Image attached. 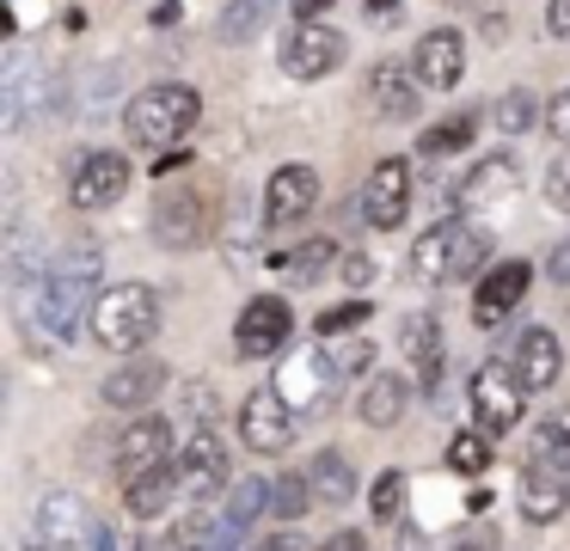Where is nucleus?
<instances>
[{"mask_svg": "<svg viewBox=\"0 0 570 551\" xmlns=\"http://www.w3.org/2000/svg\"><path fill=\"white\" fill-rule=\"evenodd\" d=\"M99 269H105L99 245H92V239H68L62 252L50 257L43 282H38V288H31L19 306H26L31 325L50 331L56 343L80 337V325L92 318V301H99Z\"/></svg>", "mask_w": 570, "mask_h": 551, "instance_id": "1", "label": "nucleus"}, {"mask_svg": "<svg viewBox=\"0 0 570 551\" xmlns=\"http://www.w3.org/2000/svg\"><path fill=\"white\" fill-rule=\"evenodd\" d=\"M160 331V294L148 282H117L92 301V318H87V337L111 355H136L148 350V337Z\"/></svg>", "mask_w": 570, "mask_h": 551, "instance_id": "2", "label": "nucleus"}, {"mask_svg": "<svg viewBox=\"0 0 570 551\" xmlns=\"http://www.w3.org/2000/svg\"><path fill=\"white\" fill-rule=\"evenodd\" d=\"M484 257H491V233H479L472 220H454V215H442L411 245V269L423 282H466L484 269Z\"/></svg>", "mask_w": 570, "mask_h": 551, "instance_id": "3", "label": "nucleus"}, {"mask_svg": "<svg viewBox=\"0 0 570 551\" xmlns=\"http://www.w3.org/2000/svg\"><path fill=\"white\" fill-rule=\"evenodd\" d=\"M203 117V92L197 86H178V80H160V86H141L124 110V129L136 135L141 147H173L197 129Z\"/></svg>", "mask_w": 570, "mask_h": 551, "instance_id": "4", "label": "nucleus"}, {"mask_svg": "<svg viewBox=\"0 0 570 551\" xmlns=\"http://www.w3.org/2000/svg\"><path fill=\"white\" fill-rule=\"evenodd\" d=\"M50 98H56L50 68H43L31 49H13V56H7V68H0V122L19 135L31 117H38V110H50Z\"/></svg>", "mask_w": 570, "mask_h": 551, "instance_id": "5", "label": "nucleus"}, {"mask_svg": "<svg viewBox=\"0 0 570 551\" xmlns=\"http://www.w3.org/2000/svg\"><path fill=\"white\" fill-rule=\"evenodd\" d=\"M276 61H283L288 80H325V73L344 61V37L320 19H295L283 37V49H276Z\"/></svg>", "mask_w": 570, "mask_h": 551, "instance_id": "6", "label": "nucleus"}, {"mask_svg": "<svg viewBox=\"0 0 570 551\" xmlns=\"http://www.w3.org/2000/svg\"><path fill=\"white\" fill-rule=\"evenodd\" d=\"M295 404L283 399V386H252L246 404H239V435H246L252 453H283L295 441Z\"/></svg>", "mask_w": 570, "mask_h": 551, "instance_id": "7", "label": "nucleus"}, {"mask_svg": "<svg viewBox=\"0 0 570 551\" xmlns=\"http://www.w3.org/2000/svg\"><path fill=\"white\" fill-rule=\"evenodd\" d=\"M521 404H528V386L515 380V367H497L484 362L472 374V416H479L484 435H509L521 423Z\"/></svg>", "mask_w": 570, "mask_h": 551, "instance_id": "8", "label": "nucleus"}, {"mask_svg": "<svg viewBox=\"0 0 570 551\" xmlns=\"http://www.w3.org/2000/svg\"><path fill=\"white\" fill-rule=\"evenodd\" d=\"M337 362H332V350L325 343H313V350H295L283 362V374H276V386H283V399L295 404V411H320V404H332V392H337Z\"/></svg>", "mask_w": 570, "mask_h": 551, "instance_id": "9", "label": "nucleus"}, {"mask_svg": "<svg viewBox=\"0 0 570 551\" xmlns=\"http://www.w3.org/2000/svg\"><path fill=\"white\" fill-rule=\"evenodd\" d=\"M405 215H411V166L405 159H381L362 184V220L374 233H393L405 227Z\"/></svg>", "mask_w": 570, "mask_h": 551, "instance_id": "10", "label": "nucleus"}, {"mask_svg": "<svg viewBox=\"0 0 570 551\" xmlns=\"http://www.w3.org/2000/svg\"><path fill=\"white\" fill-rule=\"evenodd\" d=\"M295 337V313H288V301L283 294H258V301H246V313H239V325H234V350L246 355H276L283 343Z\"/></svg>", "mask_w": 570, "mask_h": 551, "instance_id": "11", "label": "nucleus"}, {"mask_svg": "<svg viewBox=\"0 0 570 551\" xmlns=\"http://www.w3.org/2000/svg\"><path fill=\"white\" fill-rule=\"evenodd\" d=\"M124 190H129V159H124V154H111V147H99V154H87V159L75 166L68 203H75L80 215H92V208H111Z\"/></svg>", "mask_w": 570, "mask_h": 551, "instance_id": "12", "label": "nucleus"}, {"mask_svg": "<svg viewBox=\"0 0 570 551\" xmlns=\"http://www.w3.org/2000/svg\"><path fill=\"white\" fill-rule=\"evenodd\" d=\"M528 282H533V264H521V257H509V264H491V276H484L479 288H472V318H479L484 331L503 325V318L521 306Z\"/></svg>", "mask_w": 570, "mask_h": 551, "instance_id": "13", "label": "nucleus"}, {"mask_svg": "<svg viewBox=\"0 0 570 551\" xmlns=\"http://www.w3.org/2000/svg\"><path fill=\"white\" fill-rule=\"evenodd\" d=\"M399 350H405V362H411V380H417L423 392H442L448 343H442V325H435L430 313H411L405 325H399Z\"/></svg>", "mask_w": 570, "mask_h": 551, "instance_id": "14", "label": "nucleus"}, {"mask_svg": "<svg viewBox=\"0 0 570 551\" xmlns=\"http://www.w3.org/2000/svg\"><path fill=\"white\" fill-rule=\"evenodd\" d=\"M313 203H320V171L283 166L271 178V190H264V220H271V227H295L301 215H313Z\"/></svg>", "mask_w": 570, "mask_h": 551, "instance_id": "15", "label": "nucleus"}, {"mask_svg": "<svg viewBox=\"0 0 570 551\" xmlns=\"http://www.w3.org/2000/svg\"><path fill=\"white\" fill-rule=\"evenodd\" d=\"M178 478H185L190 496H215V490H227V447L215 429H197V435L185 441V453H178Z\"/></svg>", "mask_w": 570, "mask_h": 551, "instance_id": "16", "label": "nucleus"}, {"mask_svg": "<svg viewBox=\"0 0 570 551\" xmlns=\"http://www.w3.org/2000/svg\"><path fill=\"white\" fill-rule=\"evenodd\" d=\"M166 380H173V367H166V362L136 355V362H124L111 380H105V404H117V411H148V404L166 392Z\"/></svg>", "mask_w": 570, "mask_h": 551, "instance_id": "17", "label": "nucleus"}, {"mask_svg": "<svg viewBox=\"0 0 570 551\" xmlns=\"http://www.w3.org/2000/svg\"><path fill=\"white\" fill-rule=\"evenodd\" d=\"M92 509H87V496H75V490H50V496L38 502V533L50 539L56 551H68V545H80V539H92Z\"/></svg>", "mask_w": 570, "mask_h": 551, "instance_id": "18", "label": "nucleus"}, {"mask_svg": "<svg viewBox=\"0 0 570 551\" xmlns=\"http://www.w3.org/2000/svg\"><path fill=\"white\" fill-rule=\"evenodd\" d=\"M411 73H417V86H435V92H448V86H460V73H466V43H460V31H430L417 43V56H411Z\"/></svg>", "mask_w": 570, "mask_h": 551, "instance_id": "19", "label": "nucleus"}, {"mask_svg": "<svg viewBox=\"0 0 570 551\" xmlns=\"http://www.w3.org/2000/svg\"><path fill=\"white\" fill-rule=\"evenodd\" d=\"M521 514H528L533 527H546V521H558V514L570 509V484H564V465H552V460H533L528 472H521Z\"/></svg>", "mask_w": 570, "mask_h": 551, "instance_id": "20", "label": "nucleus"}, {"mask_svg": "<svg viewBox=\"0 0 570 551\" xmlns=\"http://www.w3.org/2000/svg\"><path fill=\"white\" fill-rule=\"evenodd\" d=\"M166 447H173V423L166 416H136V423L117 435V472L124 478H136V472H148V465H160L166 460Z\"/></svg>", "mask_w": 570, "mask_h": 551, "instance_id": "21", "label": "nucleus"}, {"mask_svg": "<svg viewBox=\"0 0 570 551\" xmlns=\"http://www.w3.org/2000/svg\"><path fill=\"white\" fill-rule=\"evenodd\" d=\"M558 374H564V350H558V337L546 325H528L521 343H515V380L528 392H546V386H558Z\"/></svg>", "mask_w": 570, "mask_h": 551, "instance_id": "22", "label": "nucleus"}, {"mask_svg": "<svg viewBox=\"0 0 570 551\" xmlns=\"http://www.w3.org/2000/svg\"><path fill=\"white\" fill-rule=\"evenodd\" d=\"M515 184H521V171H515V159H479V166L466 171V178L454 184V196L448 203L454 208H479V203H503V196H515Z\"/></svg>", "mask_w": 570, "mask_h": 551, "instance_id": "23", "label": "nucleus"}, {"mask_svg": "<svg viewBox=\"0 0 570 551\" xmlns=\"http://www.w3.org/2000/svg\"><path fill=\"white\" fill-rule=\"evenodd\" d=\"M154 233H160V245H173V252L197 245L203 239V203H197V190H166L160 196V215H154Z\"/></svg>", "mask_w": 570, "mask_h": 551, "instance_id": "24", "label": "nucleus"}, {"mask_svg": "<svg viewBox=\"0 0 570 551\" xmlns=\"http://www.w3.org/2000/svg\"><path fill=\"white\" fill-rule=\"evenodd\" d=\"M178 484H185V478H178L173 472V465H148V472H136V478H129V490H124V496H129V514H136V521H154V514H160L166 509V502H173V490Z\"/></svg>", "mask_w": 570, "mask_h": 551, "instance_id": "25", "label": "nucleus"}, {"mask_svg": "<svg viewBox=\"0 0 570 551\" xmlns=\"http://www.w3.org/2000/svg\"><path fill=\"white\" fill-rule=\"evenodd\" d=\"M405 411H411V380H399V374L368 380V392H362V423H368V429H393Z\"/></svg>", "mask_w": 570, "mask_h": 551, "instance_id": "26", "label": "nucleus"}, {"mask_svg": "<svg viewBox=\"0 0 570 551\" xmlns=\"http://www.w3.org/2000/svg\"><path fill=\"white\" fill-rule=\"evenodd\" d=\"M368 86H374V110H381V117H411V110H417V86H411V73L399 68V61H381V68L368 73Z\"/></svg>", "mask_w": 570, "mask_h": 551, "instance_id": "27", "label": "nucleus"}, {"mask_svg": "<svg viewBox=\"0 0 570 551\" xmlns=\"http://www.w3.org/2000/svg\"><path fill=\"white\" fill-rule=\"evenodd\" d=\"M307 478H313V490H320V502H332V509H344V502L356 496V472H350V460L337 447H325L320 460L307 465Z\"/></svg>", "mask_w": 570, "mask_h": 551, "instance_id": "28", "label": "nucleus"}, {"mask_svg": "<svg viewBox=\"0 0 570 551\" xmlns=\"http://www.w3.org/2000/svg\"><path fill=\"white\" fill-rule=\"evenodd\" d=\"M271 12H276V0H227L222 19H215V37L222 43H246V37H258L271 24Z\"/></svg>", "mask_w": 570, "mask_h": 551, "instance_id": "29", "label": "nucleus"}, {"mask_svg": "<svg viewBox=\"0 0 570 551\" xmlns=\"http://www.w3.org/2000/svg\"><path fill=\"white\" fill-rule=\"evenodd\" d=\"M313 502H320V490H313L307 472H283L271 484V514H276V521H288V527H301V514H307Z\"/></svg>", "mask_w": 570, "mask_h": 551, "instance_id": "30", "label": "nucleus"}, {"mask_svg": "<svg viewBox=\"0 0 570 551\" xmlns=\"http://www.w3.org/2000/svg\"><path fill=\"white\" fill-rule=\"evenodd\" d=\"M533 117H540V105H533L528 86H509V92L491 105V129H497V135H528Z\"/></svg>", "mask_w": 570, "mask_h": 551, "instance_id": "31", "label": "nucleus"}, {"mask_svg": "<svg viewBox=\"0 0 570 551\" xmlns=\"http://www.w3.org/2000/svg\"><path fill=\"white\" fill-rule=\"evenodd\" d=\"M491 441L497 435H484V429H460V435L448 441V465H454L460 478H479L484 465H491Z\"/></svg>", "mask_w": 570, "mask_h": 551, "instance_id": "32", "label": "nucleus"}, {"mask_svg": "<svg viewBox=\"0 0 570 551\" xmlns=\"http://www.w3.org/2000/svg\"><path fill=\"white\" fill-rule=\"evenodd\" d=\"M325 264H337V239H307V245H295V252L283 257V269H288V282H320V269Z\"/></svg>", "mask_w": 570, "mask_h": 551, "instance_id": "33", "label": "nucleus"}, {"mask_svg": "<svg viewBox=\"0 0 570 551\" xmlns=\"http://www.w3.org/2000/svg\"><path fill=\"white\" fill-rule=\"evenodd\" d=\"M264 509H271V484H264V478H239V484H227V521L234 527H252Z\"/></svg>", "mask_w": 570, "mask_h": 551, "instance_id": "34", "label": "nucleus"}, {"mask_svg": "<svg viewBox=\"0 0 570 551\" xmlns=\"http://www.w3.org/2000/svg\"><path fill=\"white\" fill-rule=\"evenodd\" d=\"M227 527H234V521H227V514H222V521H215V514H203V509H190V514H185V521H178V533H173V545H178V551H209V545H215V539H222V533H227Z\"/></svg>", "mask_w": 570, "mask_h": 551, "instance_id": "35", "label": "nucleus"}, {"mask_svg": "<svg viewBox=\"0 0 570 551\" xmlns=\"http://www.w3.org/2000/svg\"><path fill=\"white\" fill-rule=\"evenodd\" d=\"M533 460L570 465V404H564V411H552V416L540 423V435H533Z\"/></svg>", "mask_w": 570, "mask_h": 551, "instance_id": "36", "label": "nucleus"}, {"mask_svg": "<svg viewBox=\"0 0 570 551\" xmlns=\"http://www.w3.org/2000/svg\"><path fill=\"white\" fill-rule=\"evenodd\" d=\"M405 472H381V478H374V521H381V527H399V521H405Z\"/></svg>", "mask_w": 570, "mask_h": 551, "instance_id": "37", "label": "nucleus"}, {"mask_svg": "<svg viewBox=\"0 0 570 551\" xmlns=\"http://www.w3.org/2000/svg\"><path fill=\"white\" fill-rule=\"evenodd\" d=\"M466 141H472V117H448V122H435L430 135H417V154L442 159V154H460Z\"/></svg>", "mask_w": 570, "mask_h": 551, "instance_id": "38", "label": "nucleus"}, {"mask_svg": "<svg viewBox=\"0 0 570 551\" xmlns=\"http://www.w3.org/2000/svg\"><path fill=\"white\" fill-rule=\"evenodd\" d=\"M325 350H332V362H337V374H368L374 367V343L368 337H325Z\"/></svg>", "mask_w": 570, "mask_h": 551, "instance_id": "39", "label": "nucleus"}, {"mask_svg": "<svg viewBox=\"0 0 570 551\" xmlns=\"http://www.w3.org/2000/svg\"><path fill=\"white\" fill-rule=\"evenodd\" d=\"M368 325V301H344L332 306V313H320V337H344V331Z\"/></svg>", "mask_w": 570, "mask_h": 551, "instance_id": "40", "label": "nucleus"}, {"mask_svg": "<svg viewBox=\"0 0 570 551\" xmlns=\"http://www.w3.org/2000/svg\"><path fill=\"white\" fill-rule=\"evenodd\" d=\"M546 203L570 215V154H564V159H552V171H546Z\"/></svg>", "mask_w": 570, "mask_h": 551, "instance_id": "41", "label": "nucleus"}, {"mask_svg": "<svg viewBox=\"0 0 570 551\" xmlns=\"http://www.w3.org/2000/svg\"><path fill=\"white\" fill-rule=\"evenodd\" d=\"M546 135H558V141L570 147V86L552 98V105H546Z\"/></svg>", "mask_w": 570, "mask_h": 551, "instance_id": "42", "label": "nucleus"}, {"mask_svg": "<svg viewBox=\"0 0 570 551\" xmlns=\"http://www.w3.org/2000/svg\"><path fill=\"white\" fill-rule=\"evenodd\" d=\"M546 282L570 288V239H558V245H552V257H546Z\"/></svg>", "mask_w": 570, "mask_h": 551, "instance_id": "43", "label": "nucleus"}, {"mask_svg": "<svg viewBox=\"0 0 570 551\" xmlns=\"http://www.w3.org/2000/svg\"><path fill=\"white\" fill-rule=\"evenodd\" d=\"M448 551H497V527H466Z\"/></svg>", "mask_w": 570, "mask_h": 551, "instance_id": "44", "label": "nucleus"}, {"mask_svg": "<svg viewBox=\"0 0 570 551\" xmlns=\"http://www.w3.org/2000/svg\"><path fill=\"white\" fill-rule=\"evenodd\" d=\"M252 551H301V533H295V527L283 521V527H276V533H264V539H258V545H252Z\"/></svg>", "mask_w": 570, "mask_h": 551, "instance_id": "45", "label": "nucleus"}, {"mask_svg": "<svg viewBox=\"0 0 570 551\" xmlns=\"http://www.w3.org/2000/svg\"><path fill=\"white\" fill-rule=\"evenodd\" d=\"M546 31L570 37V0H552V7H546Z\"/></svg>", "mask_w": 570, "mask_h": 551, "instance_id": "46", "label": "nucleus"}, {"mask_svg": "<svg viewBox=\"0 0 570 551\" xmlns=\"http://www.w3.org/2000/svg\"><path fill=\"white\" fill-rule=\"evenodd\" d=\"M368 276H374V264H368V257H356V252H350V257H344V282H350V288H362Z\"/></svg>", "mask_w": 570, "mask_h": 551, "instance_id": "47", "label": "nucleus"}, {"mask_svg": "<svg viewBox=\"0 0 570 551\" xmlns=\"http://www.w3.org/2000/svg\"><path fill=\"white\" fill-rule=\"evenodd\" d=\"M399 551H430V539H423V527L399 521Z\"/></svg>", "mask_w": 570, "mask_h": 551, "instance_id": "48", "label": "nucleus"}, {"mask_svg": "<svg viewBox=\"0 0 570 551\" xmlns=\"http://www.w3.org/2000/svg\"><path fill=\"white\" fill-rule=\"evenodd\" d=\"M325 551H368V545H362V533H350V527H344V533L325 539Z\"/></svg>", "mask_w": 570, "mask_h": 551, "instance_id": "49", "label": "nucleus"}, {"mask_svg": "<svg viewBox=\"0 0 570 551\" xmlns=\"http://www.w3.org/2000/svg\"><path fill=\"white\" fill-rule=\"evenodd\" d=\"M87 551H117V533H111V527H92V539H87Z\"/></svg>", "mask_w": 570, "mask_h": 551, "instance_id": "50", "label": "nucleus"}, {"mask_svg": "<svg viewBox=\"0 0 570 551\" xmlns=\"http://www.w3.org/2000/svg\"><path fill=\"white\" fill-rule=\"evenodd\" d=\"M325 7H337V0H295V19H320Z\"/></svg>", "mask_w": 570, "mask_h": 551, "instance_id": "51", "label": "nucleus"}, {"mask_svg": "<svg viewBox=\"0 0 570 551\" xmlns=\"http://www.w3.org/2000/svg\"><path fill=\"white\" fill-rule=\"evenodd\" d=\"M209 551H239V527H227V533L222 539H215V545Z\"/></svg>", "mask_w": 570, "mask_h": 551, "instance_id": "52", "label": "nucleus"}, {"mask_svg": "<svg viewBox=\"0 0 570 551\" xmlns=\"http://www.w3.org/2000/svg\"><path fill=\"white\" fill-rule=\"evenodd\" d=\"M386 7H399V0H368V12H386Z\"/></svg>", "mask_w": 570, "mask_h": 551, "instance_id": "53", "label": "nucleus"}, {"mask_svg": "<svg viewBox=\"0 0 570 551\" xmlns=\"http://www.w3.org/2000/svg\"><path fill=\"white\" fill-rule=\"evenodd\" d=\"M26 551H56V545H50V539H38V545H26Z\"/></svg>", "mask_w": 570, "mask_h": 551, "instance_id": "54", "label": "nucleus"}]
</instances>
